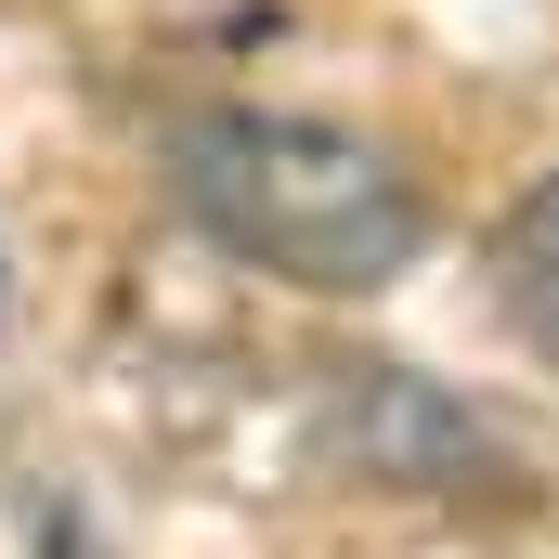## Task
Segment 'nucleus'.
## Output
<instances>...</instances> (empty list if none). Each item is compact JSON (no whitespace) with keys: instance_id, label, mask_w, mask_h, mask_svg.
Instances as JSON below:
<instances>
[{"instance_id":"f03ea898","label":"nucleus","mask_w":559,"mask_h":559,"mask_svg":"<svg viewBox=\"0 0 559 559\" xmlns=\"http://www.w3.org/2000/svg\"><path fill=\"white\" fill-rule=\"evenodd\" d=\"M495 312H508V325L559 365V169L508 209V222H495Z\"/></svg>"},{"instance_id":"f257e3e1","label":"nucleus","mask_w":559,"mask_h":559,"mask_svg":"<svg viewBox=\"0 0 559 559\" xmlns=\"http://www.w3.org/2000/svg\"><path fill=\"white\" fill-rule=\"evenodd\" d=\"M169 169H182V209L248 274H286L312 299H378V286L417 274V248H429V195L404 182V156L338 131V118L209 105V118H182Z\"/></svg>"}]
</instances>
